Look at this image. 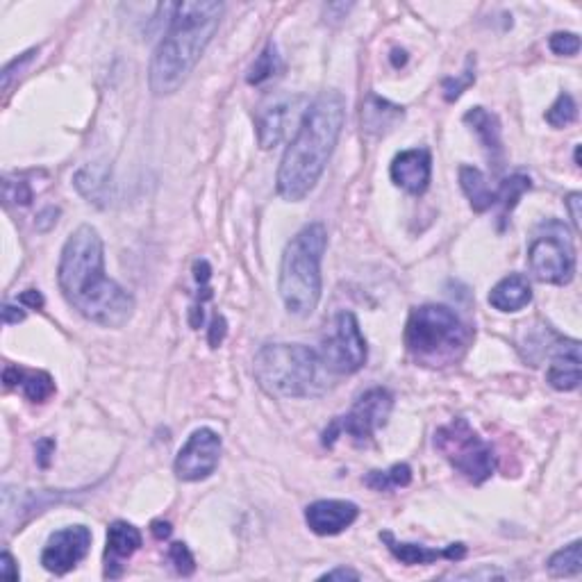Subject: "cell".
I'll use <instances>...</instances> for the list:
<instances>
[{
	"mask_svg": "<svg viewBox=\"0 0 582 582\" xmlns=\"http://www.w3.org/2000/svg\"><path fill=\"white\" fill-rule=\"evenodd\" d=\"M57 282L73 310L103 328H123L135 312V298L105 273V246L94 226H80L66 239Z\"/></svg>",
	"mask_w": 582,
	"mask_h": 582,
	"instance_id": "cell-1",
	"label": "cell"
},
{
	"mask_svg": "<svg viewBox=\"0 0 582 582\" xmlns=\"http://www.w3.org/2000/svg\"><path fill=\"white\" fill-rule=\"evenodd\" d=\"M346 121V101L339 91L323 94L303 112L296 137L291 139L278 169V194L298 203L317 187L335 151Z\"/></svg>",
	"mask_w": 582,
	"mask_h": 582,
	"instance_id": "cell-2",
	"label": "cell"
},
{
	"mask_svg": "<svg viewBox=\"0 0 582 582\" xmlns=\"http://www.w3.org/2000/svg\"><path fill=\"white\" fill-rule=\"evenodd\" d=\"M221 16L223 3L216 0L171 5L169 30L155 48L151 69H148V85L155 96L176 94L185 85L214 32L219 30Z\"/></svg>",
	"mask_w": 582,
	"mask_h": 582,
	"instance_id": "cell-3",
	"label": "cell"
},
{
	"mask_svg": "<svg viewBox=\"0 0 582 582\" xmlns=\"http://www.w3.org/2000/svg\"><path fill=\"white\" fill-rule=\"evenodd\" d=\"M330 373L321 353L303 344H266L255 355L257 382L280 398L323 396Z\"/></svg>",
	"mask_w": 582,
	"mask_h": 582,
	"instance_id": "cell-4",
	"label": "cell"
},
{
	"mask_svg": "<svg viewBox=\"0 0 582 582\" xmlns=\"http://www.w3.org/2000/svg\"><path fill=\"white\" fill-rule=\"evenodd\" d=\"M328 248V230L323 223H310L282 253L278 291L285 310L294 317H310L317 310L323 291L321 262Z\"/></svg>",
	"mask_w": 582,
	"mask_h": 582,
	"instance_id": "cell-5",
	"label": "cell"
},
{
	"mask_svg": "<svg viewBox=\"0 0 582 582\" xmlns=\"http://www.w3.org/2000/svg\"><path fill=\"white\" fill-rule=\"evenodd\" d=\"M471 342V330L446 305H421L410 312L405 346L419 364L446 367L460 360Z\"/></svg>",
	"mask_w": 582,
	"mask_h": 582,
	"instance_id": "cell-6",
	"label": "cell"
},
{
	"mask_svg": "<svg viewBox=\"0 0 582 582\" xmlns=\"http://www.w3.org/2000/svg\"><path fill=\"white\" fill-rule=\"evenodd\" d=\"M435 448L457 473H462L473 485H482L494 476L496 457L492 446L473 430L467 419H453L446 426L437 428Z\"/></svg>",
	"mask_w": 582,
	"mask_h": 582,
	"instance_id": "cell-7",
	"label": "cell"
},
{
	"mask_svg": "<svg viewBox=\"0 0 582 582\" xmlns=\"http://www.w3.org/2000/svg\"><path fill=\"white\" fill-rule=\"evenodd\" d=\"M528 266L539 282L569 285L576 273V248L562 221L539 223L528 246Z\"/></svg>",
	"mask_w": 582,
	"mask_h": 582,
	"instance_id": "cell-8",
	"label": "cell"
},
{
	"mask_svg": "<svg viewBox=\"0 0 582 582\" xmlns=\"http://www.w3.org/2000/svg\"><path fill=\"white\" fill-rule=\"evenodd\" d=\"M394 410V396L382 387H373L353 403L344 417H337L323 432V444L332 446L342 435H348L355 444H367L373 435L385 426Z\"/></svg>",
	"mask_w": 582,
	"mask_h": 582,
	"instance_id": "cell-9",
	"label": "cell"
},
{
	"mask_svg": "<svg viewBox=\"0 0 582 582\" xmlns=\"http://www.w3.org/2000/svg\"><path fill=\"white\" fill-rule=\"evenodd\" d=\"M321 357L332 373H355L367 364V339L353 312H339L323 339Z\"/></svg>",
	"mask_w": 582,
	"mask_h": 582,
	"instance_id": "cell-10",
	"label": "cell"
},
{
	"mask_svg": "<svg viewBox=\"0 0 582 582\" xmlns=\"http://www.w3.org/2000/svg\"><path fill=\"white\" fill-rule=\"evenodd\" d=\"M221 437L212 428H198L187 437V442L176 455L173 471L185 482L210 478L221 460Z\"/></svg>",
	"mask_w": 582,
	"mask_h": 582,
	"instance_id": "cell-11",
	"label": "cell"
},
{
	"mask_svg": "<svg viewBox=\"0 0 582 582\" xmlns=\"http://www.w3.org/2000/svg\"><path fill=\"white\" fill-rule=\"evenodd\" d=\"M91 548V530L87 526H69L53 532L41 551V564L55 576H64L85 560Z\"/></svg>",
	"mask_w": 582,
	"mask_h": 582,
	"instance_id": "cell-12",
	"label": "cell"
},
{
	"mask_svg": "<svg viewBox=\"0 0 582 582\" xmlns=\"http://www.w3.org/2000/svg\"><path fill=\"white\" fill-rule=\"evenodd\" d=\"M389 176L394 185L405 189L407 194L421 196L432 178V157L426 148H410V151L398 153L389 166Z\"/></svg>",
	"mask_w": 582,
	"mask_h": 582,
	"instance_id": "cell-13",
	"label": "cell"
},
{
	"mask_svg": "<svg viewBox=\"0 0 582 582\" xmlns=\"http://www.w3.org/2000/svg\"><path fill=\"white\" fill-rule=\"evenodd\" d=\"M357 514V505L351 501H335V498H328V501H317L312 505H307L305 510V521L310 526L312 532H317L321 537H332L344 532L346 528H351Z\"/></svg>",
	"mask_w": 582,
	"mask_h": 582,
	"instance_id": "cell-14",
	"label": "cell"
},
{
	"mask_svg": "<svg viewBox=\"0 0 582 582\" xmlns=\"http://www.w3.org/2000/svg\"><path fill=\"white\" fill-rule=\"evenodd\" d=\"M141 548V532L128 521H114L107 528V548H105V578L116 580L123 576L126 560H130Z\"/></svg>",
	"mask_w": 582,
	"mask_h": 582,
	"instance_id": "cell-15",
	"label": "cell"
},
{
	"mask_svg": "<svg viewBox=\"0 0 582 582\" xmlns=\"http://www.w3.org/2000/svg\"><path fill=\"white\" fill-rule=\"evenodd\" d=\"M380 539L387 544L389 551L396 557L398 562L407 564V567H414V564H432L437 560H451L457 562L467 555V546L464 544H451L444 548H430L423 544H410V542H398L389 530L380 532Z\"/></svg>",
	"mask_w": 582,
	"mask_h": 582,
	"instance_id": "cell-16",
	"label": "cell"
},
{
	"mask_svg": "<svg viewBox=\"0 0 582 582\" xmlns=\"http://www.w3.org/2000/svg\"><path fill=\"white\" fill-rule=\"evenodd\" d=\"M580 378V342L578 339H564L557 344L551 357L546 382L557 392H573V389H578Z\"/></svg>",
	"mask_w": 582,
	"mask_h": 582,
	"instance_id": "cell-17",
	"label": "cell"
},
{
	"mask_svg": "<svg viewBox=\"0 0 582 582\" xmlns=\"http://www.w3.org/2000/svg\"><path fill=\"white\" fill-rule=\"evenodd\" d=\"M298 103H303L301 96L287 98V101H280V103H273L271 107H266V110L260 114V121H257V141H260V146L264 148V151L278 146L280 141L285 139L289 123H294L296 119Z\"/></svg>",
	"mask_w": 582,
	"mask_h": 582,
	"instance_id": "cell-18",
	"label": "cell"
},
{
	"mask_svg": "<svg viewBox=\"0 0 582 582\" xmlns=\"http://www.w3.org/2000/svg\"><path fill=\"white\" fill-rule=\"evenodd\" d=\"M405 119V110L401 105H394L387 98L369 94L362 105V130L369 137H385L398 128V123Z\"/></svg>",
	"mask_w": 582,
	"mask_h": 582,
	"instance_id": "cell-19",
	"label": "cell"
},
{
	"mask_svg": "<svg viewBox=\"0 0 582 582\" xmlns=\"http://www.w3.org/2000/svg\"><path fill=\"white\" fill-rule=\"evenodd\" d=\"M3 382L7 389H21V394L32 403H46L55 394V380L46 371H32L7 364Z\"/></svg>",
	"mask_w": 582,
	"mask_h": 582,
	"instance_id": "cell-20",
	"label": "cell"
},
{
	"mask_svg": "<svg viewBox=\"0 0 582 582\" xmlns=\"http://www.w3.org/2000/svg\"><path fill=\"white\" fill-rule=\"evenodd\" d=\"M532 301L530 280L523 273H512L489 291V305L498 312H519Z\"/></svg>",
	"mask_w": 582,
	"mask_h": 582,
	"instance_id": "cell-21",
	"label": "cell"
},
{
	"mask_svg": "<svg viewBox=\"0 0 582 582\" xmlns=\"http://www.w3.org/2000/svg\"><path fill=\"white\" fill-rule=\"evenodd\" d=\"M464 123H469L473 132L480 137L482 146L487 148L492 162L498 166L503 155V141H501V123H498V116L487 112L485 107H473L467 114H464Z\"/></svg>",
	"mask_w": 582,
	"mask_h": 582,
	"instance_id": "cell-22",
	"label": "cell"
},
{
	"mask_svg": "<svg viewBox=\"0 0 582 582\" xmlns=\"http://www.w3.org/2000/svg\"><path fill=\"white\" fill-rule=\"evenodd\" d=\"M460 187L467 194L471 207L476 212H487L498 203L496 189L489 185L485 173L476 166H462L460 169Z\"/></svg>",
	"mask_w": 582,
	"mask_h": 582,
	"instance_id": "cell-23",
	"label": "cell"
},
{
	"mask_svg": "<svg viewBox=\"0 0 582 582\" xmlns=\"http://www.w3.org/2000/svg\"><path fill=\"white\" fill-rule=\"evenodd\" d=\"M546 569L553 578L578 576V573L582 571V544L578 542V539L548 557Z\"/></svg>",
	"mask_w": 582,
	"mask_h": 582,
	"instance_id": "cell-24",
	"label": "cell"
},
{
	"mask_svg": "<svg viewBox=\"0 0 582 582\" xmlns=\"http://www.w3.org/2000/svg\"><path fill=\"white\" fill-rule=\"evenodd\" d=\"M76 187L80 189V194L89 198V201L101 203L107 194V169L105 166H87L76 176Z\"/></svg>",
	"mask_w": 582,
	"mask_h": 582,
	"instance_id": "cell-25",
	"label": "cell"
},
{
	"mask_svg": "<svg viewBox=\"0 0 582 582\" xmlns=\"http://www.w3.org/2000/svg\"><path fill=\"white\" fill-rule=\"evenodd\" d=\"M367 485L376 492H392V489L407 487L412 482V469L407 464H394L387 471H371L367 476Z\"/></svg>",
	"mask_w": 582,
	"mask_h": 582,
	"instance_id": "cell-26",
	"label": "cell"
},
{
	"mask_svg": "<svg viewBox=\"0 0 582 582\" xmlns=\"http://www.w3.org/2000/svg\"><path fill=\"white\" fill-rule=\"evenodd\" d=\"M280 69H282V62H280L276 46L266 44L264 51L257 55V60L253 62L251 71H248V76H246L248 85H264L266 80L276 78Z\"/></svg>",
	"mask_w": 582,
	"mask_h": 582,
	"instance_id": "cell-27",
	"label": "cell"
},
{
	"mask_svg": "<svg viewBox=\"0 0 582 582\" xmlns=\"http://www.w3.org/2000/svg\"><path fill=\"white\" fill-rule=\"evenodd\" d=\"M532 187V182L528 176H521V173H517V176H510L507 180L501 182V187L496 189V196H498V203L503 205V212H512L514 207H517L519 203V198L526 194V191Z\"/></svg>",
	"mask_w": 582,
	"mask_h": 582,
	"instance_id": "cell-28",
	"label": "cell"
},
{
	"mask_svg": "<svg viewBox=\"0 0 582 582\" xmlns=\"http://www.w3.org/2000/svg\"><path fill=\"white\" fill-rule=\"evenodd\" d=\"M576 116H578L576 101H573L571 94H564L562 91V94L557 96V101L548 107L546 121L551 123L553 128H567V126H571L573 121H576Z\"/></svg>",
	"mask_w": 582,
	"mask_h": 582,
	"instance_id": "cell-29",
	"label": "cell"
},
{
	"mask_svg": "<svg viewBox=\"0 0 582 582\" xmlns=\"http://www.w3.org/2000/svg\"><path fill=\"white\" fill-rule=\"evenodd\" d=\"M473 82H476V57L469 55L467 57V66H464L462 76H455V78H446L442 82V89H444V98L448 103H453L460 98L464 91H467Z\"/></svg>",
	"mask_w": 582,
	"mask_h": 582,
	"instance_id": "cell-30",
	"label": "cell"
},
{
	"mask_svg": "<svg viewBox=\"0 0 582 582\" xmlns=\"http://www.w3.org/2000/svg\"><path fill=\"white\" fill-rule=\"evenodd\" d=\"M169 560L173 562V567H176V571L182 573V576H191V573L196 571L194 555H191L189 546L185 542L171 544V548H169Z\"/></svg>",
	"mask_w": 582,
	"mask_h": 582,
	"instance_id": "cell-31",
	"label": "cell"
},
{
	"mask_svg": "<svg viewBox=\"0 0 582 582\" xmlns=\"http://www.w3.org/2000/svg\"><path fill=\"white\" fill-rule=\"evenodd\" d=\"M548 46L555 55H578L580 51V37L576 32H555V35L548 39Z\"/></svg>",
	"mask_w": 582,
	"mask_h": 582,
	"instance_id": "cell-32",
	"label": "cell"
},
{
	"mask_svg": "<svg viewBox=\"0 0 582 582\" xmlns=\"http://www.w3.org/2000/svg\"><path fill=\"white\" fill-rule=\"evenodd\" d=\"M228 326H226V319L221 317V314H214V319L210 323V346L212 348H219L223 337H226Z\"/></svg>",
	"mask_w": 582,
	"mask_h": 582,
	"instance_id": "cell-33",
	"label": "cell"
},
{
	"mask_svg": "<svg viewBox=\"0 0 582 582\" xmlns=\"http://www.w3.org/2000/svg\"><path fill=\"white\" fill-rule=\"evenodd\" d=\"M0 573H3V576L12 582L19 580V564L14 562V557L10 551H3V557H0Z\"/></svg>",
	"mask_w": 582,
	"mask_h": 582,
	"instance_id": "cell-34",
	"label": "cell"
},
{
	"mask_svg": "<svg viewBox=\"0 0 582 582\" xmlns=\"http://www.w3.org/2000/svg\"><path fill=\"white\" fill-rule=\"evenodd\" d=\"M564 205H567V210L571 214L573 228L580 230V205H582V194H580V191H573V194H569L567 201H564Z\"/></svg>",
	"mask_w": 582,
	"mask_h": 582,
	"instance_id": "cell-35",
	"label": "cell"
},
{
	"mask_svg": "<svg viewBox=\"0 0 582 582\" xmlns=\"http://www.w3.org/2000/svg\"><path fill=\"white\" fill-rule=\"evenodd\" d=\"M57 216H60V210H55V207H46V210L37 216V228L48 230L51 226H55Z\"/></svg>",
	"mask_w": 582,
	"mask_h": 582,
	"instance_id": "cell-36",
	"label": "cell"
},
{
	"mask_svg": "<svg viewBox=\"0 0 582 582\" xmlns=\"http://www.w3.org/2000/svg\"><path fill=\"white\" fill-rule=\"evenodd\" d=\"M23 319H26V312H23V307H14V305H5L3 307L5 326H12V323H21Z\"/></svg>",
	"mask_w": 582,
	"mask_h": 582,
	"instance_id": "cell-37",
	"label": "cell"
},
{
	"mask_svg": "<svg viewBox=\"0 0 582 582\" xmlns=\"http://www.w3.org/2000/svg\"><path fill=\"white\" fill-rule=\"evenodd\" d=\"M323 580H337V578H342V580H346V578H351V580H360L362 576L357 571H353V569H344V567H339V569H332V571H328V573H323L321 576Z\"/></svg>",
	"mask_w": 582,
	"mask_h": 582,
	"instance_id": "cell-38",
	"label": "cell"
},
{
	"mask_svg": "<svg viewBox=\"0 0 582 582\" xmlns=\"http://www.w3.org/2000/svg\"><path fill=\"white\" fill-rule=\"evenodd\" d=\"M37 451H39V464H41V467H48V462H51V451H55V442H53V439H44V442H39Z\"/></svg>",
	"mask_w": 582,
	"mask_h": 582,
	"instance_id": "cell-39",
	"label": "cell"
},
{
	"mask_svg": "<svg viewBox=\"0 0 582 582\" xmlns=\"http://www.w3.org/2000/svg\"><path fill=\"white\" fill-rule=\"evenodd\" d=\"M151 530L157 539H166L171 535V523L169 521H153Z\"/></svg>",
	"mask_w": 582,
	"mask_h": 582,
	"instance_id": "cell-40",
	"label": "cell"
},
{
	"mask_svg": "<svg viewBox=\"0 0 582 582\" xmlns=\"http://www.w3.org/2000/svg\"><path fill=\"white\" fill-rule=\"evenodd\" d=\"M21 301L32 305V307H41V305H44V298H41V294H39V291H35V289H28L26 294L21 296Z\"/></svg>",
	"mask_w": 582,
	"mask_h": 582,
	"instance_id": "cell-41",
	"label": "cell"
},
{
	"mask_svg": "<svg viewBox=\"0 0 582 582\" xmlns=\"http://www.w3.org/2000/svg\"><path fill=\"white\" fill-rule=\"evenodd\" d=\"M392 55H394V66H396V69H398V66H403L407 62L405 51H398V48H396V51Z\"/></svg>",
	"mask_w": 582,
	"mask_h": 582,
	"instance_id": "cell-42",
	"label": "cell"
}]
</instances>
